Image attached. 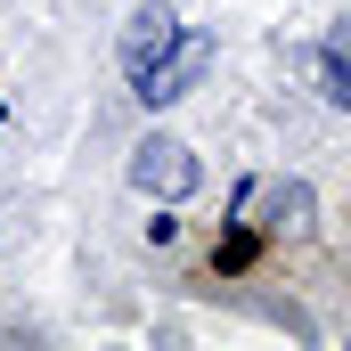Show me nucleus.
Wrapping results in <instances>:
<instances>
[{"mask_svg":"<svg viewBox=\"0 0 351 351\" xmlns=\"http://www.w3.org/2000/svg\"><path fill=\"white\" fill-rule=\"evenodd\" d=\"M204 66H213V33H172V41L131 74V90H139V106H172V98H188V90L204 82Z\"/></svg>","mask_w":351,"mask_h":351,"instance_id":"obj_1","label":"nucleus"},{"mask_svg":"<svg viewBox=\"0 0 351 351\" xmlns=\"http://www.w3.org/2000/svg\"><path fill=\"white\" fill-rule=\"evenodd\" d=\"M196 180H204V164H196L180 139H164V131L131 147V188H139V196H156V204H180V196H196Z\"/></svg>","mask_w":351,"mask_h":351,"instance_id":"obj_2","label":"nucleus"},{"mask_svg":"<svg viewBox=\"0 0 351 351\" xmlns=\"http://www.w3.org/2000/svg\"><path fill=\"white\" fill-rule=\"evenodd\" d=\"M172 33H180V25H172V8H164V0H147V8L131 16V33H123V66L139 74V66H147V58L172 41Z\"/></svg>","mask_w":351,"mask_h":351,"instance_id":"obj_3","label":"nucleus"},{"mask_svg":"<svg viewBox=\"0 0 351 351\" xmlns=\"http://www.w3.org/2000/svg\"><path fill=\"white\" fill-rule=\"evenodd\" d=\"M319 74H327V98H335V106H351V25H335V33H327Z\"/></svg>","mask_w":351,"mask_h":351,"instance_id":"obj_4","label":"nucleus"}]
</instances>
